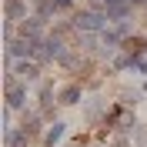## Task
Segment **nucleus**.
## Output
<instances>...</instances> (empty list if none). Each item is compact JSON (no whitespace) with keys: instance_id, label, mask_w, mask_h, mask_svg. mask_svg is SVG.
Segmentation results:
<instances>
[{"instance_id":"f257e3e1","label":"nucleus","mask_w":147,"mask_h":147,"mask_svg":"<svg viewBox=\"0 0 147 147\" xmlns=\"http://www.w3.org/2000/svg\"><path fill=\"white\" fill-rule=\"evenodd\" d=\"M77 24V30H104V24H107V17H100L97 10H84L80 17L74 20Z\"/></svg>"},{"instance_id":"9b49d317","label":"nucleus","mask_w":147,"mask_h":147,"mask_svg":"<svg viewBox=\"0 0 147 147\" xmlns=\"http://www.w3.org/2000/svg\"><path fill=\"white\" fill-rule=\"evenodd\" d=\"M67 3H70V0H57V7H67Z\"/></svg>"},{"instance_id":"9d476101","label":"nucleus","mask_w":147,"mask_h":147,"mask_svg":"<svg viewBox=\"0 0 147 147\" xmlns=\"http://www.w3.org/2000/svg\"><path fill=\"white\" fill-rule=\"evenodd\" d=\"M117 40H120V34H104V47H107V50H114Z\"/></svg>"},{"instance_id":"7ed1b4c3","label":"nucleus","mask_w":147,"mask_h":147,"mask_svg":"<svg viewBox=\"0 0 147 147\" xmlns=\"http://www.w3.org/2000/svg\"><path fill=\"white\" fill-rule=\"evenodd\" d=\"M20 34H24V37H37V34H40V17H24V24H20Z\"/></svg>"},{"instance_id":"423d86ee","label":"nucleus","mask_w":147,"mask_h":147,"mask_svg":"<svg viewBox=\"0 0 147 147\" xmlns=\"http://www.w3.org/2000/svg\"><path fill=\"white\" fill-rule=\"evenodd\" d=\"M17 74H24L27 80H37V67H34V64H27V60H24V64H17Z\"/></svg>"},{"instance_id":"1a4fd4ad","label":"nucleus","mask_w":147,"mask_h":147,"mask_svg":"<svg viewBox=\"0 0 147 147\" xmlns=\"http://www.w3.org/2000/svg\"><path fill=\"white\" fill-rule=\"evenodd\" d=\"M130 60H134V67H137L140 74H147V54H134Z\"/></svg>"},{"instance_id":"f8f14e48","label":"nucleus","mask_w":147,"mask_h":147,"mask_svg":"<svg viewBox=\"0 0 147 147\" xmlns=\"http://www.w3.org/2000/svg\"><path fill=\"white\" fill-rule=\"evenodd\" d=\"M117 147H127V144H117Z\"/></svg>"},{"instance_id":"f03ea898","label":"nucleus","mask_w":147,"mask_h":147,"mask_svg":"<svg viewBox=\"0 0 147 147\" xmlns=\"http://www.w3.org/2000/svg\"><path fill=\"white\" fill-rule=\"evenodd\" d=\"M24 97H27V90H24L20 84L10 80L7 84V104H10V107H24Z\"/></svg>"},{"instance_id":"39448f33","label":"nucleus","mask_w":147,"mask_h":147,"mask_svg":"<svg viewBox=\"0 0 147 147\" xmlns=\"http://www.w3.org/2000/svg\"><path fill=\"white\" fill-rule=\"evenodd\" d=\"M77 100H80V87H67L60 94V104H77Z\"/></svg>"},{"instance_id":"0eeeda50","label":"nucleus","mask_w":147,"mask_h":147,"mask_svg":"<svg viewBox=\"0 0 147 147\" xmlns=\"http://www.w3.org/2000/svg\"><path fill=\"white\" fill-rule=\"evenodd\" d=\"M54 7H57V0H40V7H37L40 20H44V17H50V13H54Z\"/></svg>"},{"instance_id":"20e7f679","label":"nucleus","mask_w":147,"mask_h":147,"mask_svg":"<svg viewBox=\"0 0 147 147\" xmlns=\"http://www.w3.org/2000/svg\"><path fill=\"white\" fill-rule=\"evenodd\" d=\"M7 17L10 20H20V17H24V3H20V0H7Z\"/></svg>"},{"instance_id":"6e6552de","label":"nucleus","mask_w":147,"mask_h":147,"mask_svg":"<svg viewBox=\"0 0 147 147\" xmlns=\"http://www.w3.org/2000/svg\"><path fill=\"white\" fill-rule=\"evenodd\" d=\"M60 137H64V124H54V127L47 130V144H57Z\"/></svg>"}]
</instances>
